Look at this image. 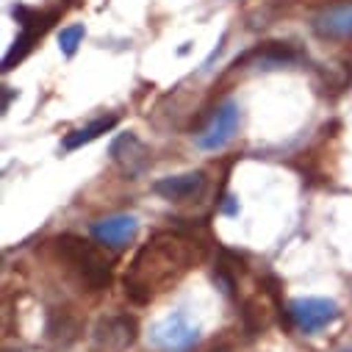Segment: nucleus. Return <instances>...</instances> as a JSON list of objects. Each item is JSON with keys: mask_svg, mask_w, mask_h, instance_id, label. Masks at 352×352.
Masks as SVG:
<instances>
[{"mask_svg": "<svg viewBox=\"0 0 352 352\" xmlns=\"http://www.w3.org/2000/svg\"><path fill=\"white\" fill-rule=\"evenodd\" d=\"M144 258H150L155 267L147 272H128L125 275V294L144 305L153 300V289L158 283H169L178 275H184L192 263H195V241L178 236V233H158L144 250Z\"/></svg>", "mask_w": 352, "mask_h": 352, "instance_id": "f257e3e1", "label": "nucleus"}, {"mask_svg": "<svg viewBox=\"0 0 352 352\" xmlns=\"http://www.w3.org/2000/svg\"><path fill=\"white\" fill-rule=\"evenodd\" d=\"M53 247H56L58 258L78 275V280L89 292H100L111 283V263L92 241L64 233L53 241Z\"/></svg>", "mask_w": 352, "mask_h": 352, "instance_id": "f03ea898", "label": "nucleus"}, {"mask_svg": "<svg viewBox=\"0 0 352 352\" xmlns=\"http://www.w3.org/2000/svg\"><path fill=\"white\" fill-rule=\"evenodd\" d=\"M150 341L161 352H192L200 341V327L184 311H178V314H169L166 319H161L158 324H153Z\"/></svg>", "mask_w": 352, "mask_h": 352, "instance_id": "7ed1b4c3", "label": "nucleus"}, {"mask_svg": "<svg viewBox=\"0 0 352 352\" xmlns=\"http://www.w3.org/2000/svg\"><path fill=\"white\" fill-rule=\"evenodd\" d=\"M289 322L302 333V336H316L319 330H324L327 324H333L341 311L333 300H324V297H300V300H292L289 308Z\"/></svg>", "mask_w": 352, "mask_h": 352, "instance_id": "20e7f679", "label": "nucleus"}, {"mask_svg": "<svg viewBox=\"0 0 352 352\" xmlns=\"http://www.w3.org/2000/svg\"><path fill=\"white\" fill-rule=\"evenodd\" d=\"M239 120H241V114H239V106H236V103L219 106V111L211 117V122L197 133L195 144H197L200 150H208V153L222 150V147L233 139V133L239 131Z\"/></svg>", "mask_w": 352, "mask_h": 352, "instance_id": "39448f33", "label": "nucleus"}, {"mask_svg": "<svg viewBox=\"0 0 352 352\" xmlns=\"http://www.w3.org/2000/svg\"><path fill=\"white\" fill-rule=\"evenodd\" d=\"M136 341V319L128 314L103 316L95 327V344L106 352H122Z\"/></svg>", "mask_w": 352, "mask_h": 352, "instance_id": "423d86ee", "label": "nucleus"}, {"mask_svg": "<svg viewBox=\"0 0 352 352\" xmlns=\"http://www.w3.org/2000/svg\"><path fill=\"white\" fill-rule=\"evenodd\" d=\"M109 153H111V158L120 164V169L128 175V178H139V175L150 166V150L136 133H120L111 142Z\"/></svg>", "mask_w": 352, "mask_h": 352, "instance_id": "0eeeda50", "label": "nucleus"}, {"mask_svg": "<svg viewBox=\"0 0 352 352\" xmlns=\"http://www.w3.org/2000/svg\"><path fill=\"white\" fill-rule=\"evenodd\" d=\"M136 230H139V222L128 214H120V217H109V219H100L89 228L92 239L103 247H111V250H122L128 247L133 239H136Z\"/></svg>", "mask_w": 352, "mask_h": 352, "instance_id": "6e6552de", "label": "nucleus"}, {"mask_svg": "<svg viewBox=\"0 0 352 352\" xmlns=\"http://www.w3.org/2000/svg\"><path fill=\"white\" fill-rule=\"evenodd\" d=\"M153 192L164 200L172 203H184V200H195L206 192V175L203 172H184V175H169L153 184Z\"/></svg>", "mask_w": 352, "mask_h": 352, "instance_id": "1a4fd4ad", "label": "nucleus"}, {"mask_svg": "<svg viewBox=\"0 0 352 352\" xmlns=\"http://www.w3.org/2000/svg\"><path fill=\"white\" fill-rule=\"evenodd\" d=\"M314 28L324 39H346L352 36V3H344L338 9H330L314 20Z\"/></svg>", "mask_w": 352, "mask_h": 352, "instance_id": "9d476101", "label": "nucleus"}, {"mask_svg": "<svg viewBox=\"0 0 352 352\" xmlns=\"http://www.w3.org/2000/svg\"><path fill=\"white\" fill-rule=\"evenodd\" d=\"M114 128H117V117H100V120H95L92 125H86V128H80V131H72V133L64 139V150H78V147L100 139L103 133H109V131H114Z\"/></svg>", "mask_w": 352, "mask_h": 352, "instance_id": "9b49d317", "label": "nucleus"}, {"mask_svg": "<svg viewBox=\"0 0 352 352\" xmlns=\"http://www.w3.org/2000/svg\"><path fill=\"white\" fill-rule=\"evenodd\" d=\"M36 39V34H34V28H23V34L14 39V45H12V50L6 53V58H3V69L9 72V69H14V64L17 61H23V56L31 50V42Z\"/></svg>", "mask_w": 352, "mask_h": 352, "instance_id": "f8f14e48", "label": "nucleus"}, {"mask_svg": "<svg viewBox=\"0 0 352 352\" xmlns=\"http://www.w3.org/2000/svg\"><path fill=\"white\" fill-rule=\"evenodd\" d=\"M83 36H86L83 25H67V28H61V34H58V47H61V53H64V56H75V50L83 45Z\"/></svg>", "mask_w": 352, "mask_h": 352, "instance_id": "ddd939ff", "label": "nucleus"}, {"mask_svg": "<svg viewBox=\"0 0 352 352\" xmlns=\"http://www.w3.org/2000/svg\"><path fill=\"white\" fill-rule=\"evenodd\" d=\"M12 98H14V92H12V89H6V95H3V111L9 109V103H12Z\"/></svg>", "mask_w": 352, "mask_h": 352, "instance_id": "4468645a", "label": "nucleus"}]
</instances>
